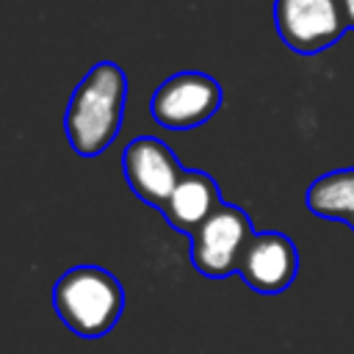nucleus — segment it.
Segmentation results:
<instances>
[{"label":"nucleus","mask_w":354,"mask_h":354,"mask_svg":"<svg viewBox=\"0 0 354 354\" xmlns=\"http://www.w3.org/2000/svg\"><path fill=\"white\" fill-rule=\"evenodd\" d=\"M221 205V194L216 180L207 171H188L180 177L177 188L171 191V196L166 199V205L160 207V213L166 216L169 227L194 235L196 227Z\"/></svg>","instance_id":"nucleus-8"},{"label":"nucleus","mask_w":354,"mask_h":354,"mask_svg":"<svg viewBox=\"0 0 354 354\" xmlns=\"http://www.w3.org/2000/svg\"><path fill=\"white\" fill-rule=\"evenodd\" d=\"M299 271V252L285 232H254L246 243L238 277L257 293L274 296L290 288Z\"/></svg>","instance_id":"nucleus-7"},{"label":"nucleus","mask_w":354,"mask_h":354,"mask_svg":"<svg viewBox=\"0 0 354 354\" xmlns=\"http://www.w3.org/2000/svg\"><path fill=\"white\" fill-rule=\"evenodd\" d=\"M124 97L127 77L113 61H100L77 83L64 113V130L80 158H97L119 136Z\"/></svg>","instance_id":"nucleus-1"},{"label":"nucleus","mask_w":354,"mask_h":354,"mask_svg":"<svg viewBox=\"0 0 354 354\" xmlns=\"http://www.w3.org/2000/svg\"><path fill=\"white\" fill-rule=\"evenodd\" d=\"M252 218L243 207L221 202L191 235L194 268L210 279H224L238 274L241 254L252 241Z\"/></svg>","instance_id":"nucleus-3"},{"label":"nucleus","mask_w":354,"mask_h":354,"mask_svg":"<svg viewBox=\"0 0 354 354\" xmlns=\"http://www.w3.org/2000/svg\"><path fill=\"white\" fill-rule=\"evenodd\" d=\"M274 25L279 39L301 55L332 47L348 28L340 0H274Z\"/></svg>","instance_id":"nucleus-5"},{"label":"nucleus","mask_w":354,"mask_h":354,"mask_svg":"<svg viewBox=\"0 0 354 354\" xmlns=\"http://www.w3.org/2000/svg\"><path fill=\"white\" fill-rule=\"evenodd\" d=\"M307 207L332 221H348L354 218V169H337L321 174L307 188Z\"/></svg>","instance_id":"nucleus-9"},{"label":"nucleus","mask_w":354,"mask_h":354,"mask_svg":"<svg viewBox=\"0 0 354 354\" xmlns=\"http://www.w3.org/2000/svg\"><path fill=\"white\" fill-rule=\"evenodd\" d=\"M340 8H343V17H346V25L354 28V0H340Z\"/></svg>","instance_id":"nucleus-10"},{"label":"nucleus","mask_w":354,"mask_h":354,"mask_svg":"<svg viewBox=\"0 0 354 354\" xmlns=\"http://www.w3.org/2000/svg\"><path fill=\"white\" fill-rule=\"evenodd\" d=\"M346 224H348V227H351V230H354V218H348V221H346Z\"/></svg>","instance_id":"nucleus-11"},{"label":"nucleus","mask_w":354,"mask_h":354,"mask_svg":"<svg viewBox=\"0 0 354 354\" xmlns=\"http://www.w3.org/2000/svg\"><path fill=\"white\" fill-rule=\"evenodd\" d=\"M221 100L224 91L216 77L205 72H177L155 88L149 113L166 130H191L205 124L221 108Z\"/></svg>","instance_id":"nucleus-4"},{"label":"nucleus","mask_w":354,"mask_h":354,"mask_svg":"<svg viewBox=\"0 0 354 354\" xmlns=\"http://www.w3.org/2000/svg\"><path fill=\"white\" fill-rule=\"evenodd\" d=\"M122 171H124L127 185L133 188V194L158 210L166 205V199L177 188L180 177L185 174L177 155L160 138H152V136L133 138L124 147Z\"/></svg>","instance_id":"nucleus-6"},{"label":"nucleus","mask_w":354,"mask_h":354,"mask_svg":"<svg viewBox=\"0 0 354 354\" xmlns=\"http://www.w3.org/2000/svg\"><path fill=\"white\" fill-rule=\"evenodd\" d=\"M53 304L75 335L102 337L116 326L124 310V290L111 271L100 266H75L58 277Z\"/></svg>","instance_id":"nucleus-2"}]
</instances>
